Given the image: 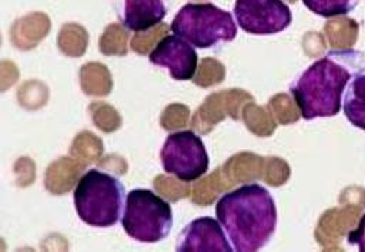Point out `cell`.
I'll return each mask as SVG.
<instances>
[{
  "instance_id": "1",
  "label": "cell",
  "mask_w": 365,
  "mask_h": 252,
  "mask_svg": "<svg viewBox=\"0 0 365 252\" xmlns=\"http://www.w3.org/2000/svg\"><path fill=\"white\" fill-rule=\"evenodd\" d=\"M365 73V53L352 48L331 50L289 85L304 120L336 115L342 108V97L349 81Z\"/></svg>"
},
{
  "instance_id": "2",
  "label": "cell",
  "mask_w": 365,
  "mask_h": 252,
  "mask_svg": "<svg viewBox=\"0 0 365 252\" xmlns=\"http://www.w3.org/2000/svg\"><path fill=\"white\" fill-rule=\"evenodd\" d=\"M215 216L238 252L259 251L277 228L275 201L269 191L257 182L225 192L215 204Z\"/></svg>"
},
{
  "instance_id": "3",
  "label": "cell",
  "mask_w": 365,
  "mask_h": 252,
  "mask_svg": "<svg viewBox=\"0 0 365 252\" xmlns=\"http://www.w3.org/2000/svg\"><path fill=\"white\" fill-rule=\"evenodd\" d=\"M125 192L120 179L108 172L88 169L74 188L78 218L96 228H110L123 216Z\"/></svg>"
},
{
  "instance_id": "4",
  "label": "cell",
  "mask_w": 365,
  "mask_h": 252,
  "mask_svg": "<svg viewBox=\"0 0 365 252\" xmlns=\"http://www.w3.org/2000/svg\"><path fill=\"white\" fill-rule=\"evenodd\" d=\"M171 30L197 48H211L237 36V23L230 11L212 3H187L175 14Z\"/></svg>"
},
{
  "instance_id": "5",
  "label": "cell",
  "mask_w": 365,
  "mask_h": 252,
  "mask_svg": "<svg viewBox=\"0 0 365 252\" xmlns=\"http://www.w3.org/2000/svg\"><path fill=\"white\" fill-rule=\"evenodd\" d=\"M121 225L124 232L138 242H160L168 236L173 226L171 205L150 189H133L125 198Z\"/></svg>"
},
{
  "instance_id": "6",
  "label": "cell",
  "mask_w": 365,
  "mask_h": 252,
  "mask_svg": "<svg viewBox=\"0 0 365 252\" xmlns=\"http://www.w3.org/2000/svg\"><path fill=\"white\" fill-rule=\"evenodd\" d=\"M163 168L167 174L182 182H192L201 178L210 167L205 145L192 131H177L170 134L160 152Z\"/></svg>"
},
{
  "instance_id": "7",
  "label": "cell",
  "mask_w": 365,
  "mask_h": 252,
  "mask_svg": "<svg viewBox=\"0 0 365 252\" xmlns=\"http://www.w3.org/2000/svg\"><path fill=\"white\" fill-rule=\"evenodd\" d=\"M234 16L240 28L254 36L281 33L292 21L291 9L282 0H235Z\"/></svg>"
},
{
  "instance_id": "8",
  "label": "cell",
  "mask_w": 365,
  "mask_h": 252,
  "mask_svg": "<svg viewBox=\"0 0 365 252\" xmlns=\"http://www.w3.org/2000/svg\"><path fill=\"white\" fill-rule=\"evenodd\" d=\"M148 57L154 65L167 68L171 78L177 81L191 80L198 65L194 46L177 34L164 36L158 40Z\"/></svg>"
},
{
  "instance_id": "9",
  "label": "cell",
  "mask_w": 365,
  "mask_h": 252,
  "mask_svg": "<svg viewBox=\"0 0 365 252\" xmlns=\"http://www.w3.org/2000/svg\"><path fill=\"white\" fill-rule=\"evenodd\" d=\"M175 249L190 251H222L232 252L234 248L218 219L200 216L191 221L178 235Z\"/></svg>"
},
{
  "instance_id": "10",
  "label": "cell",
  "mask_w": 365,
  "mask_h": 252,
  "mask_svg": "<svg viewBox=\"0 0 365 252\" xmlns=\"http://www.w3.org/2000/svg\"><path fill=\"white\" fill-rule=\"evenodd\" d=\"M111 3L121 26L135 33L161 24L167 14L165 0H111Z\"/></svg>"
},
{
  "instance_id": "11",
  "label": "cell",
  "mask_w": 365,
  "mask_h": 252,
  "mask_svg": "<svg viewBox=\"0 0 365 252\" xmlns=\"http://www.w3.org/2000/svg\"><path fill=\"white\" fill-rule=\"evenodd\" d=\"M342 111L354 127L365 131V73L354 77L346 85Z\"/></svg>"
},
{
  "instance_id": "12",
  "label": "cell",
  "mask_w": 365,
  "mask_h": 252,
  "mask_svg": "<svg viewBox=\"0 0 365 252\" xmlns=\"http://www.w3.org/2000/svg\"><path fill=\"white\" fill-rule=\"evenodd\" d=\"M302 3L314 14L328 19L351 13L359 0H302Z\"/></svg>"
},
{
  "instance_id": "13",
  "label": "cell",
  "mask_w": 365,
  "mask_h": 252,
  "mask_svg": "<svg viewBox=\"0 0 365 252\" xmlns=\"http://www.w3.org/2000/svg\"><path fill=\"white\" fill-rule=\"evenodd\" d=\"M124 44H125V34L124 30L120 26H110L106 33L101 37L100 48L104 53H124Z\"/></svg>"
},
{
  "instance_id": "14",
  "label": "cell",
  "mask_w": 365,
  "mask_h": 252,
  "mask_svg": "<svg viewBox=\"0 0 365 252\" xmlns=\"http://www.w3.org/2000/svg\"><path fill=\"white\" fill-rule=\"evenodd\" d=\"M348 243L355 245L359 251L365 252V214H362L356 228L348 233Z\"/></svg>"
}]
</instances>
